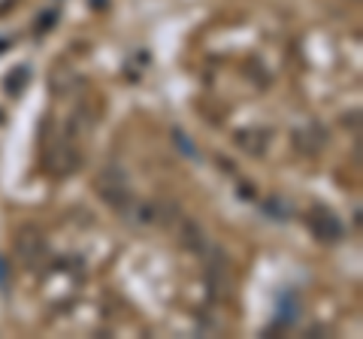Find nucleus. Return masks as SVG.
I'll return each instance as SVG.
<instances>
[{
  "label": "nucleus",
  "instance_id": "nucleus-1",
  "mask_svg": "<svg viewBox=\"0 0 363 339\" xmlns=\"http://www.w3.org/2000/svg\"><path fill=\"white\" fill-rule=\"evenodd\" d=\"M94 191L100 194V200L109 203V206L118 209V212H128L133 206V191L128 185V173H124L121 167H116V164L104 167L94 176Z\"/></svg>",
  "mask_w": 363,
  "mask_h": 339
},
{
  "label": "nucleus",
  "instance_id": "nucleus-2",
  "mask_svg": "<svg viewBox=\"0 0 363 339\" xmlns=\"http://www.w3.org/2000/svg\"><path fill=\"white\" fill-rule=\"evenodd\" d=\"M45 167H49L52 176H70L73 170L79 167V152L70 140H58L45 152Z\"/></svg>",
  "mask_w": 363,
  "mask_h": 339
},
{
  "label": "nucleus",
  "instance_id": "nucleus-3",
  "mask_svg": "<svg viewBox=\"0 0 363 339\" xmlns=\"http://www.w3.org/2000/svg\"><path fill=\"white\" fill-rule=\"evenodd\" d=\"M16 252L28 267H33L37 261L45 257V236L33 228V224H25V228L18 230V236H16Z\"/></svg>",
  "mask_w": 363,
  "mask_h": 339
},
{
  "label": "nucleus",
  "instance_id": "nucleus-4",
  "mask_svg": "<svg viewBox=\"0 0 363 339\" xmlns=\"http://www.w3.org/2000/svg\"><path fill=\"white\" fill-rule=\"evenodd\" d=\"M309 228H312V233L318 236V240H324V243L342 240V221H339L333 212L324 209V206H315L309 212Z\"/></svg>",
  "mask_w": 363,
  "mask_h": 339
},
{
  "label": "nucleus",
  "instance_id": "nucleus-5",
  "mask_svg": "<svg viewBox=\"0 0 363 339\" xmlns=\"http://www.w3.org/2000/svg\"><path fill=\"white\" fill-rule=\"evenodd\" d=\"M179 243L185 245L188 252H200L203 255L209 248V236H206V230H203L194 218H182V224H179Z\"/></svg>",
  "mask_w": 363,
  "mask_h": 339
},
{
  "label": "nucleus",
  "instance_id": "nucleus-6",
  "mask_svg": "<svg viewBox=\"0 0 363 339\" xmlns=\"http://www.w3.org/2000/svg\"><path fill=\"white\" fill-rule=\"evenodd\" d=\"M49 85L58 97H70L79 91V76L73 70H67V67H55L52 76H49Z\"/></svg>",
  "mask_w": 363,
  "mask_h": 339
},
{
  "label": "nucleus",
  "instance_id": "nucleus-7",
  "mask_svg": "<svg viewBox=\"0 0 363 339\" xmlns=\"http://www.w3.org/2000/svg\"><path fill=\"white\" fill-rule=\"evenodd\" d=\"M267 140H269V133L260 130V128H248V130L236 133V143H240V149H245L248 155H264L267 152Z\"/></svg>",
  "mask_w": 363,
  "mask_h": 339
},
{
  "label": "nucleus",
  "instance_id": "nucleus-8",
  "mask_svg": "<svg viewBox=\"0 0 363 339\" xmlns=\"http://www.w3.org/2000/svg\"><path fill=\"white\" fill-rule=\"evenodd\" d=\"M294 140H297V149L306 152V155H315L318 149H321V143H324V137H312V128L309 130H300Z\"/></svg>",
  "mask_w": 363,
  "mask_h": 339
},
{
  "label": "nucleus",
  "instance_id": "nucleus-9",
  "mask_svg": "<svg viewBox=\"0 0 363 339\" xmlns=\"http://www.w3.org/2000/svg\"><path fill=\"white\" fill-rule=\"evenodd\" d=\"M28 76H30V73H28V67H18V70H16L13 76H9V79H6V91H9V94H18V91H21V88H25V82H28Z\"/></svg>",
  "mask_w": 363,
  "mask_h": 339
},
{
  "label": "nucleus",
  "instance_id": "nucleus-10",
  "mask_svg": "<svg viewBox=\"0 0 363 339\" xmlns=\"http://www.w3.org/2000/svg\"><path fill=\"white\" fill-rule=\"evenodd\" d=\"M176 143H179V149H182V152H185L188 157H197V152H194V145H191V143H188V137H185V133H182V130H176Z\"/></svg>",
  "mask_w": 363,
  "mask_h": 339
},
{
  "label": "nucleus",
  "instance_id": "nucleus-11",
  "mask_svg": "<svg viewBox=\"0 0 363 339\" xmlns=\"http://www.w3.org/2000/svg\"><path fill=\"white\" fill-rule=\"evenodd\" d=\"M0 285H6V261L0 257Z\"/></svg>",
  "mask_w": 363,
  "mask_h": 339
},
{
  "label": "nucleus",
  "instance_id": "nucleus-12",
  "mask_svg": "<svg viewBox=\"0 0 363 339\" xmlns=\"http://www.w3.org/2000/svg\"><path fill=\"white\" fill-rule=\"evenodd\" d=\"M6 49V40H0V52H4Z\"/></svg>",
  "mask_w": 363,
  "mask_h": 339
}]
</instances>
